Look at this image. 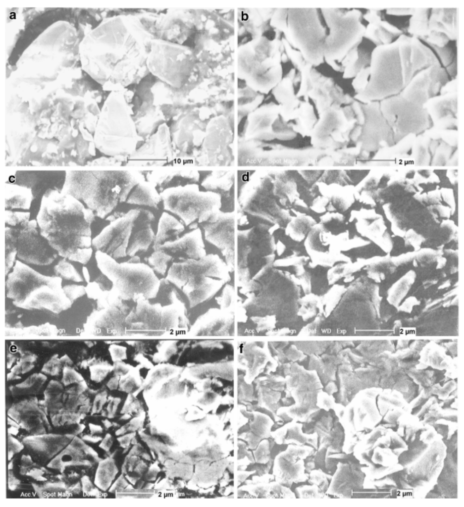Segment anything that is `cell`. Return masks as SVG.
<instances>
[{"mask_svg": "<svg viewBox=\"0 0 464 507\" xmlns=\"http://www.w3.org/2000/svg\"><path fill=\"white\" fill-rule=\"evenodd\" d=\"M154 38L135 16L120 15L105 21L89 38L92 75L111 92L139 82L148 71L146 60Z\"/></svg>", "mask_w": 464, "mask_h": 507, "instance_id": "cell-1", "label": "cell"}, {"mask_svg": "<svg viewBox=\"0 0 464 507\" xmlns=\"http://www.w3.org/2000/svg\"><path fill=\"white\" fill-rule=\"evenodd\" d=\"M434 64L441 65L429 46L403 34L391 43L374 48L369 65L361 69L364 89L354 98L368 103L398 95L418 72Z\"/></svg>", "mask_w": 464, "mask_h": 507, "instance_id": "cell-2", "label": "cell"}, {"mask_svg": "<svg viewBox=\"0 0 464 507\" xmlns=\"http://www.w3.org/2000/svg\"><path fill=\"white\" fill-rule=\"evenodd\" d=\"M94 218L93 211L73 196L52 191L43 197L37 221L41 235L60 256L85 264L93 253Z\"/></svg>", "mask_w": 464, "mask_h": 507, "instance_id": "cell-3", "label": "cell"}, {"mask_svg": "<svg viewBox=\"0 0 464 507\" xmlns=\"http://www.w3.org/2000/svg\"><path fill=\"white\" fill-rule=\"evenodd\" d=\"M139 182L126 170L70 171L63 192L83 201L97 216L104 218L119 203L126 202Z\"/></svg>", "mask_w": 464, "mask_h": 507, "instance_id": "cell-4", "label": "cell"}, {"mask_svg": "<svg viewBox=\"0 0 464 507\" xmlns=\"http://www.w3.org/2000/svg\"><path fill=\"white\" fill-rule=\"evenodd\" d=\"M134 93L126 88L111 92L100 113L94 142L102 153L124 156L132 154L138 143V135L132 116L131 102Z\"/></svg>", "mask_w": 464, "mask_h": 507, "instance_id": "cell-5", "label": "cell"}, {"mask_svg": "<svg viewBox=\"0 0 464 507\" xmlns=\"http://www.w3.org/2000/svg\"><path fill=\"white\" fill-rule=\"evenodd\" d=\"M229 267L216 254L173 262L165 278L186 296L191 306L211 299L229 279Z\"/></svg>", "mask_w": 464, "mask_h": 507, "instance_id": "cell-6", "label": "cell"}, {"mask_svg": "<svg viewBox=\"0 0 464 507\" xmlns=\"http://www.w3.org/2000/svg\"><path fill=\"white\" fill-rule=\"evenodd\" d=\"M61 284L60 277L43 275L16 260L5 282L6 293L18 306L58 312L71 304Z\"/></svg>", "mask_w": 464, "mask_h": 507, "instance_id": "cell-7", "label": "cell"}, {"mask_svg": "<svg viewBox=\"0 0 464 507\" xmlns=\"http://www.w3.org/2000/svg\"><path fill=\"white\" fill-rule=\"evenodd\" d=\"M281 59L276 40L258 37L238 49V77L254 90L268 93L283 78Z\"/></svg>", "mask_w": 464, "mask_h": 507, "instance_id": "cell-8", "label": "cell"}, {"mask_svg": "<svg viewBox=\"0 0 464 507\" xmlns=\"http://www.w3.org/2000/svg\"><path fill=\"white\" fill-rule=\"evenodd\" d=\"M95 258L99 269L112 282L111 289L122 300H146L156 296L160 281L147 264L118 263L101 251L96 252Z\"/></svg>", "mask_w": 464, "mask_h": 507, "instance_id": "cell-9", "label": "cell"}, {"mask_svg": "<svg viewBox=\"0 0 464 507\" xmlns=\"http://www.w3.org/2000/svg\"><path fill=\"white\" fill-rule=\"evenodd\" d=\"M248 307L255 308H286L297 306L299 286L288 272L269 265L244 284Z\"/></svg>", "mask_w": 464, "mask_h": 507, "instance_id": "cell-10", "label": "cell"}, {"mask_svg": "<svg viewBox=\"0 0 464 507\" xmlns=\"http://www.w3.org/2000/svg\"><path fill=\"white\" fill-rule=\"evenodd\" d=\"M327 29L323 47L324 60L337 71L348 53L363 40L365 27L361 22L362 13L352 9H322Z\"/></svg>", "mask_w": 464, "mask_h": 507, "instance_id": "cell-11", "label": "cell"}, {"mask_svg": "<svg viewBox=\"0 0 464 507\" xmlns=\"http://www.w3.org/2000/svg\"><path fill=\"white\" fill-rule=\"evenodd\" d=\"M317 9L287 8L280 31L284 32L293 48L312 66L324 62L323 47L327 34Z\"/></svg>", "mask_w": 464, "mask_h": 507, "instance_id": "cell-12", "label": "cell"}, {"mask_svg": "<svg viewBox=\"0 0 464 507\" xmlns=\"http://www.w3.org/2000/svg\"><path fill=\"white\" fill-rule=\"evenodd\" d=\"M146 65L153 75L173 88H180L193 75L196 60L188 47L155 37L150 43Z\"/></svg>", "mask_w": 464, "mask_h": 507, "instance_id": "cell-13", "label": "cell"}, {"mask_svg": "<svg viewBox=\"0 0 464 507\" xmlns=\"http://www.w3.org/2000/svg\"><path fill=\"white\" fill-rule=\"evenodd\" d=\"M277 228L264 222L238 233L237 264L241 284L272 265L276 251L273 233Z\"/></svg>", "mask_w": 464, "mask_h": 507, "instance_id": "cell-14", "label": "cell"}, {"mask_svg": "<svg viewBox=\"0 0 464 507\" xmlns=\"http://www.w3.org/2000/svg\"><path fill=\"white\" fill-rule=\"evenodd\" d=\"M165 210L177 215L186 225L203 224L218 212L219 200L187 188H169L160 195Z\"/></svg>", "mask_w": 464, "mask_h": 507, "instance_id": "cell-15", "label": "cell"}, {"mask_svg": "<svg viewBox=\"0 0 464 507\" xmlns=\"http://www.w3.org/2000/svg\"><path fill=\"white\" fill-rule=\"evenodd\" d=\"M5 233L13 240L17 257L27 263L48 265L57 257V253L41 235L35 220L12 227H5Z\"/></svg>", "mask_w": 464, "mask_h": 507, "instance_id": "cell-16", "label": "cell"}, {"mask_svg": "<svg viewBox=\"0 0 464 507\" xmlns=\"http://www.w3.org/2000/svg\"><path fill=\"white\" fill-rule=\"evenodd\" d=\"M141 209H132L112 219L92 240V245L94 248L115 259L126 256L134 223Z\"/></svg>", "mask_w": 464, "mask_h": 507, "instance_id": "cell-17", "label": "cell"}, {"mask_svg": "<svg viewBox=\"0 0 464 507\" xmlns=\"http://www.w3.org/2000/svg\"><path fill=\"white\" fill-rule=\"evenodd\" d=\"M442 440H434L418 461L401 470L408 489L424 487L440 473L446 454Z\"/></svg>", "mask_w": 464, "mask_h": 507, "instance_id": "cell-18", "label": "cell"}, {"mask_svg": "<svg viewBox=\"0 0 464 507\" xmlns=\"http://www.w3.org/2000/svg\"><path fill=\"white\" fill-rule=\"evenodd\" d=\"M376 396L366 394L339 411L337 417L345 428L364 436L377 427L382 417L376 406Z\"/></svg>", "mask_w": 464, "mask_h": 507, "instance_id": "cell-19", "label": "cell"}, {"mask_svg": "<svg viewBox=\"0 0 464 507\" xmlns=\"http://www.w3.org/2000/svg\"><path fill=\"white\" fill-rule=\"evenodd\" d=\"M450 80L445 68L440 64H434L418 72L399 94L423 106L429 99L438 95Z\"/></svg>", "mask_w": 464, "mask_h": 507, "instance_id": "cell-20", "label": "cell"}, {"mask_svg": "<svg viewBox=\"0 0 464 507\" xmlns=\"http://www.w3.org/2000/svg\"><path fill=\"white\" fill-rule=\"evenodd\" d=\"M206 240L220 251L229 268L234 265L235 219L230 213H216L203 224Z\"/></svg>", "mask_w": 464, "mask_h": 507, "instance_id": "cell-21", "label": "cell"}, {"mask_svg": "<svg viewBox=\"0 0 464 507\" xmlns=\"http://www.w3.org/2000/svg\"><path fill=\"white\" fill-rule=\"evenodd\" d=\"M344 454L331 476L326 493L340 498H349L353 493L363 489L365 474L359 459L352 454Z\"/></svg>", "mask_w": 464, "mask_h": 507, "instance_id": "cell-22", "label": "cell"}, {"mask_svg": "<svg viewBox=\"0 0 464 507\" xmlns=\"http://www.w3.org/2000/svg\"><path fill=\"white\" fill-rule=\"evenodd\" d=\"M314 449L309 446L289 445L285 451L275 457L274 473L283 484L291 485L308 479L305 473V459Z\"/></svg>", "mask_w": 464, "mask_h": 507, "instance_id": "cell-23", "label": "cell"}, {"mask_svg": "<svg viewBox=\"0 0 464 507\" xmlns=\"http://www.w3.org/2000/svg\"><path fill=\"white\" fill-rule=\"evenodd\" d=\"M457 8H430L426 35L428 46L443 48L458 36Z\"/></svg>", "mask_w": 464, "mask_h": 507, "instance_id": "cell-24", "label": "cell"}, {"mask_svg": "<svg viewBox=\"0 0 464 507\" xmlns=\"http://www.w3.org/2000/svg\"><path fill=\"white\" fill-rule=\"evenodd\" d=\"M154 250H160L169 254L172 259L175 258L180 261L199 259L206 255L199 228H196L175 240L166 241Z\"/></svg>", "mask_w": 464, "mask_h": 507, "instance_id": "cell-25", "label": "cell"}, {"mask_svg": "<svg viewBox=\"0 0 464 507\" xmlns=\"http://www.w3.org/2000/svg\"><path fill=\"white\" fill-rule=\"evenodd\" d=\"M155 218L150 210L141 209L135 219L127 251V255L133 256L140 251H147L155 239L152 222Z\"/></svg>", "mask_w": 464, "mask_h": 507, "instance_id": "cell-26", "label": "cell"}, {"mask_svg": "<svg viewBox=\"0 0 464 507\" xmlns=\"http://www.w3.org/2000/svg\"><path fill=\"white\" fill-rule=\"evenodd\" d=\"M442 467L437 478V488L443 498L457 497V449L446 451Z\"/></svg>", "mask_w": 464, "mask_h": 507, "instance_id": "cell-27", "label": "cell"}, {"mask_svg": "<svg viewBox=\"0 0 464 507\" xmlns=\"http://www.w3.org/2000/svg\"><path fill=\"white\" fill-rule=\"evenodd\" d=\"M294 421L288 423L275 431V441L278 444L309 446L316 450L317 442L316 435L304 432L303 424Z\"/></svg>", "mask_w": 464, "mask_h": 507, "instance_id": "cell-28", "label": "cell"}, {"mask_svg": "<svg viewBox=\"0 0 464 507\" xmlns=\"http://www.w3.org/2000/svg\"><path fill=\"white\" fill-rule=\"evenodd\" d=\"M403 34V30L383 18L369 22L363 37L377 46L391 43Z\"/></svg>", "mask_w": 464, "mask_h": 507, "instance_id": "cell-29", "label": "cell"}, {"mask_svg": "<svg viewBox=\"0 0 464 507\" xmlns=\"http://www.w3.org/2000/svg\"><path fill=\"white\" fill-rule=\"evenodd\" d=\"M316 224L315 219L309 214H296L285 228V235L296 243H304Z\"/></svg>", "mask_w": 464, "mask_h": 507, "instance_id": "cell-30", "label": "cell"}, {"mask_svg": "<svg viewBox=\"0 0 464 507\" xmlns=\"http://www.w3.org/2000/svg\"><path fill=\"white\" fill-rule=\"evenodd\" d=\"M183 224L172 215L163 212L160 216L155 236L154 249L171 238L177 236L184 230Z\"/></svg>", "mask_w": 464, "mask_h": 507, "instance_id": "cell-31", "label": "cell"}, {"mask_svg": "<svg viewBox=\"0 0 464 507\" xmlns=\"http://www.w3.org/2000/svg\"><path fill=\"white\" fill-rule=\"evenodd\" d=\"M293 85L294 82L292 78L285 77L282 78L272 90L275 100L283 109H293L300 104V101L295 93Z\"/></svg>", "mask_w": 464, "mask_h": 507, "instance_id": "cell-32", "label": "cell"}, {"mask_svg": "<svg viewBox=\"0 0 464 507\" xmlns=\"http://www.w3.org/2000/svg\"><path fill=\"white\" fill-rule=\"evenodd\" d=\"M430 8H414L409 20L407 32L410 35L422 40L428 27Z\"/></svg>", "mask_w": 464, "mask_h": 507, "instance_id": "cell-33", "label": "cell"}, {"mask_svg": "<svg viewBox=\"0 0 464 507\" xmlns=\"http://www.w3.org/2000/svg\"><path fill=\"white\" fill-rule=\"evenodd\" d=\"M54 271L61 278L76 282H83V279L74 266L65 259L60 260L54 267Z\"/></svg>", "mask_w": 464, "mask_h": 507, "instance_id": "cell-34", "label": "cell"}, {"mask_svg": "<svg viewBox=\"0 0 464 507\" xmlns=\"http://www.w3.org/2000/svg\"><path fill=\"white\" fill-rule=\"evenodd\" d=\"M171 257L160 250H155L148 257V261L152 268L157 273L164 275Z\"/></svg>", "mask_w": 464, "mask_h": 507, "instance_id": "cell-35", "label": "cell"}, {"mask_svg": "<svg viewBox=\"0 0 464 507\" xmlns=\"http://www.w3.org/2000/svg\"><path fill=\"white\" fill-rule=\"evenodd\" d=\"M5 275H6L14 264L15 256L17 255V251L10 237L5 233Z\"/></svg>", "mask_w": 464, "mask_h": 507, "instance_id": "cell-36", "label": "cell"}, {"mask_svg": "<svg viewBox=\"0 0 464 507\" xmlns=\"http://www.w3.org/2000/svg\"><path fill=\"white\" fill-rule=\"evenodd\" d=\"M29 212H12L10 210H5L4 214L5 223L12 227L29 221Z\"/></svg>", "mask_w": 464, "mask_h": 507, "instance_id": "cell-37", "label": "cell"}, {"mask_svg": "<svg viewBox=\"0 0 464 507\" xmlns=\"http://www.w3.org/2000/svg\"><path fill=\"white\" fill-rule=\"evenodd\" d=\"M327 475L319 470H314L309 474V482L318 486L321 493L326 492L329 483Z\"/></svg>", "mask_w": 464, "mask_h": 507, "instance_id": "cell-38", "label": "cell"}, {"mask_svg": "<svg viewBox=\"0 0 464 507\" xmlns=\"http://www.w3.org/2000/svg\"><path fill=\"white\" fill-rule=\"evenodd\" d=\"M300 498H322L323 494L321 493L318 486L313 485H305L299 487L296 489Z\"/></svg>", "mask_w": 464, "mask_h": 507, "instance_id": "cell-39", "label": "cell"}, {"mask_svg": "<svg viewBox=\"0 0 464 507\" xmlns=\"http://www.w3.org/2000/svg\"><path fill=\"white\" fill-rule=\"evenodd\" d=\"M63 289L71 302L83 296L86 293L85 287L83 285H67L64 286Z\"/></svg>", "mask_w": 464, "mask_h": 507, "instance_id": "cell-40", "label": "cell"}, {"mask_svg": "<svg viewBox=\"0 0 464 507\" xmlns=\"http://www.w3.org/2000/svg\"><path fill=\"white\" fill-rule=\"evenodd\" d=\"M35 358L34 356L28 355L22 359L21 361L14 368L13 374L24 373L30 371L33 367Z\"/></svg>", "mask_w": 464, "mask_h": 507, "instance_id": "cell-41", "label": "cell"}, {"mask_svg": "<svg viewBox=\"0 0 464 507\" xmlns=\"http://www.w3.org/2000/svg\"><path fill=\"white\" fill-rule=\"evenodd\" d=\"M63 370L62 382L65 385L82 381V377L74 370L66 367Z\"/></svg>", "mask_w": 464, "mask_h": 507, "instance_id": "cell-42", "label": "cell"}, {"mask_svg": "<svg viewBox=\"0 0 464 507\" xmlns=\"http://www.w3.org/2000/svg\"><path fill=\"white\" fill-rule=\"evenodd\" d=\"M60 369V361L56 357L52 358L43 368V371L45 373L54 375L58 373Z\"/></svg>", "mask_w": 464, "mask_h": 507, "instance_id": "cell-43", "label": "cell"}, {"mask_svg": "<svg viewBox=\"0 0 464 507\" xmlns=\"http://www.w3.org/2000/svg\"><path fill=\"white\" fill-rule=\"evenodd\" d=\"M103 291L100 284L95 281L90 282L87 286L85 287L86 293L90 298H93L94 299L98 298Z\"/></svg>", "mask_w": 464, "mask_h": 507, "instance_id": "cell-44", "label": "cell"}, {"mask_svg": "<svg viewBox=\"0 0 464 507\" xmlns=\"http://www.w3.org/2000/svg\"><path fill=\"white\" fill-rule=\"evenodd\" d=\"M108 370L102 367H94L91 369V378L95 381H99L106 376Z\"/></svg>", "mask_w": 464, "mask_h": 507, "instance_id": "cell-45", "label": "cell"}, {"mask_svg": "<svg viewBox=\"0 0 464 507\" xmlns=\"http://www.w3.org/2000/svg\"><path fill=\"white\" fill-rule=\"evenodd\" d=\"M114 441L113 436L110 434H107L100 443L99 446L104 451L108 452L113 446Z\"/></svg>", "mask_w": 464, "mask_h": 507, "instance_id": "cell-46", "label": "cell"}, {"mask_svg": "<svg viewBox=\"0 0 464 507\" xmlns=\"http://www.w3.org/2000/svg\"><path fill=\"white\" fill-rule=\"evenodd\" d=\"M414 8H392L386 9V13L388 15H411L413 11Z\"/></svg>", "mask_w": 464, "mask_h": 507, "instance_id": "cell-47", "label": "cell"}, {"mask_svg": "<svg viewBox=\"0 0 464 507\" xmlns=\"http://www.w3.org/2000/svg\"><path fill=\"white\" fill-rule=\"evenodd\" d=\"M89 428L93 434L101 435L103 433L104 426L99 423H90Z\"/></svg>", "mask_w": 464, "mask_h": 507, "instance_id": "cell-48", "label": "cell"}, {"mask_svg": "<svg viewBox=\"0 0 464 507\" xmlns=\"http://www.w3.org/2000/svg\"><path fill=\"white\" fill-rule=\"evenodd\" d=\"M111 351L112 355L115 358H121L123 355L124 352L121 348L114 347L111 350Z\"/></svg>", "mask_w": 464, "mask_h": 507, "instance_id": "cell-49", "label": "cell"}, {"mask_svg": "<svg viewBox=\"0 0 464 507\" xmlns=\"http://www.w3.org/2000/svg\"><path fill=\"white\" fill-rule=\"evenodd\" d=\"M82 272L86 282L88 283H89L90 277L88 270L86 267L83 266L82 267Z\"/></svg>", "mask_w": 464, "mask_h": 507, "instance_id": "cell-50", "label": "cell"}]
</instances>
